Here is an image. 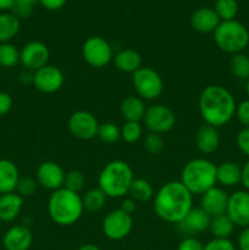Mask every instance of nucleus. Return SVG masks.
I'll list each match as a JSON object with an SVG mask.
<instances>
[{
    "label": "nucleus",
    "mask_w": 249,
    "mask_h": 250,
    "mask_svg": "<svg viewBox=\"0 0 249 250\" xmlns=\"http://www.w3.org/2000/svg\"><path fill=\"white\" fill-rule=\"evenodd\" d=\"M193 209V194L180 182L165 183L154 194V211L167 224H180Z\"/></svg>",
    "instance_id": "obj_1"
},
{
    "label": "nucleus",
    "mask_w": 249,
    "mask_h": 250,
    "mask_svg": "<svg viewBox=\"0 0 249 250\" xmlns=\"http://www.w3.org/2000/svg\"><path fill=\"white\" fill-rule=\"evenodd\" d=\"M202 119L212 127H224L236 116V100L228 89L219 84L207 85L198 100Z\"/></svg>",
    "instance_id": "obj_2"
},
{
    "label": "nucleus",
    "mask_w": 249,
    "mask_h": 250,
    "mask_svg": "<svg viewBox=\"0 0 249 250\" xmlns=\"http://www.w3.org/2000/svg\"><path fill=\"white\" fill-rule=\"evenodd\" d=\"M83 208L82 197L66 188H60L51 193L48 202V214L54 224L59 226H72L82 217Z\"/></svg>",
    "instance_id": "obj_3"
},
{
    "label": "nucleus",
    "mask_w": 249,
    "mask_h": 250,
    "mask_svg": "<svg viewBox=\"0 0 249 250\" xmlns=\"http://www.w3.org/2000/svg\"><path fill=\"white\" fill-rule=\"evenodd\" d=\"M134 176L131 166L124 160H112L104 166L98 178V187L107 198L119 199L128 194Z\"/></svg>",
    "instance_id": "obj_4"
},
{
    "label": "nucleus",
    "mask_w": 249,
    "mask_h": 250,
    "mask_svg": "<svg viewBox=\"0 0 249 250\" xmlns=\"http://www.w3.org/2000/svg\"><path fill=\"white\" fill-rule=\"evenodd\" d=\"M180 182L193 195H202L216 186V165L208 159H193L183 166Z\"/></svg>",
    "instance_id": "obj_5"
},
{
    "label": "nucleus",
    "mask_w": 249,
    "mask_h": 250,
    "mask_svg": "<svg viewBox=\"0 0 249 250\" xmlns=\"http://www.w3.org/2000/svg\"><path fill=\"white\" fill-rule=\"evenodd\" d=\"M212 34L217 48L231 55L242 53L249 45V31L237 20L221 21Z\"/></svg>",
    "instance_id": "obj_6"
},
{
    "label": "nucleus",
    "mask_w": 249,
    "mask_h": 250,
    "mask_svg": "<svg viewBox=\"0 0 249 250\" xmlns=\"http://www.w3.org/2000/svg\"><path fill=\"white\" fill-rule=\"evenodd\" d=\"M132 83L137 95L144 102L158 99L164 92V81L161 76L148 66H142L132 75Z\"/></svg>",
    "instance_id": "obj_7"
},
{
    "label": "nucleus",
    "mask_w": 249,
    "mask_h": 250,
    "mask_svg": "<svg viewBox=\"0 0 249 250\" xmlns=\"http://www.w3.org/2000/svg\"><path fill=\"white\" fill-rule=\"evenodd\" d=\"M82 58L92 67L102 68L114 59V53L109 42L103 37L93 36L83 43Z\"/></svg>",
    "instance_id": "obj_8"
},
{
    "label": "nucleus",
    "mask_w": 249,
    "mask_h": 250,
    "mask_svg": "<svg viewBox=\"0 0 249 250\" xmlns=\"http://www.w3.org/2000/svg\"><path fill=\"white\" fill-rule=\"evenodd\" d=\"M133 229V217L124 210L116 209L107 212L102 222L103 233L110 241H122L127 238Z\"/></svg>",
    "instance_id": "obj_9"
},
{
    "label": "nucleus",
    "mask_w": 249,
    "mask_h": 250,
    "mask_svg": "<svg viewBox=\"0 0 249 250\" xmlns=\"http://www.w3.org/2000/svg\"><path fill=\"white\" fill-rule=\"evenodd\" d=\"M143 121L149 132L164 134L170 132L175 127L176 115L166 105L155 104L146 107Z\"/></svg>",
    "instance_id": "obj_10"
},
{
    "label": "nucleus",
    "mask_w": 249,
    "mask_h": 250,
    "mask_svg": "<svg viewBox=\"0 0 249 250\" xmlns=\"http://www.w3.org/2000/svg\"><path fill=\"white\" fill-rule=\"evenodd\" d=\"M99 128V122L94 115L85 110L73 112L68 119V129L75 138L81 141H90L95 138Z\"/></svg>",
    "instance_id": "obj_11"
},
{
    "label": "nucleus",
    "mask_w": 249,
    "mask_h": 250,
    "mask_svg": "<svg viewBox=\"0 0 249 250\" xmlns=\"http://www.w3.org/2000/svg\"><path fill=\"white\" fill-rule=\"evenodd\" d=\"M65 82L62 71L54 65H46L32 75V83L37 90L45 94H51L61 89Z\"/></svg>",
    "instance_id": "obj_12"
},
{
    "label": "nucleus",
    "mask_w": 249,
    "mask_h": 250,
    "mask_svg": "<svg viewBox=\"0 0 249 250\" xmlns=\"http://www.w3.org/2000/svg\"><path fill=\"white\" fill-rule=\"evenodd\" d=\"M50 59L49 48L42 42H29L24 44L20 51V62L26 70L36 72L39 68L48 65Z\"/></svg>",
    "instance_id": "obj_13"
},
{
    "label": "nucleus",
    "mask_w": 249,
    "mask_h": 250,
    "mask_svg": "<svg viewBox=\"0 0 249 250\" xmlns=\"http://www.w3.org/2000/svg\"><path fill=\"white\" fill-rule=\"evenodd\" d=\"M226 214L234 226L249 227V192L248 190H236L228 195Z\"/></svg>",
    "instance_id": "obj_14"
},
{
    "label": "nucleus",
    "mask_w": 249,
    "mask_h": 250,
    "mask_svg": "<svg viewBox=\"0 0 249 250\" xmlns=\"http://www.w3.org/2000/svg\"><path fill=\"white\" fill-rule=\"evenodd\" d=\"M66 172L55 161H44L37 168L36 180L41 187L45 189L58 190L63 187Z\"/></svg>",
    "instance_id": "obj_15"
},
{
    "label": "nucleus",
    "mask_w": 249,
    "mask_h": 250,
    "mask_svg": "<svg viewBox=\"0 0 249 250\" xmlns=\"http://www.w3.org/2000/svg\"><path fill=\"white\" fill-rule=\"evenodd\" d=\"M227 203H228V195L222 188L212 187L209 190L202 194L200 199V209L204 210L210 217L219 216V215L226 214Z\"/></svg>",
    "instance_id": "obj_16"
},
{
    "label": "nucleus",
    "mask_w": 249,
    "mask_h": 250,
    "mask_svg": "<svg viewBox=\"0 0 249 250\" xmlns=\"http://www.w3.org/2000/svg\"><path fill=\"white\" fill-rule=\"evenodd\" d=\"M33 243V234L27 226L16 225L5 232L2 247L5 250H28Z\"/></svg>",
    "instance_id": "obj_17"
},
{
    "label": "nucleus",
    "mask_w": 249,
    "mask_h": 250,
    "mask_svg": "<svg viewBox=\"0 0 249 250\" xmlns=\"http://www.w3.org/2000/svg\"><path fill=\"white\" fill-rule=\"evenodd\" d=\"M211 217L200 208H193L185 216V219L177 224L178 229L182 233L193 236V234L202 233L209 229Z\"/></svg>",
    "instance_id": "obj_18"
},
{
    "label": "nucleus",
    "mask_w": 249,
    "mask_h": 250,
    "mask_svg": "<svg viewBox=\"0 0 249 250\" xmlns=\"http://www.w3.org/2000/svg\"><path fill=\"white\" fill-rule=\"evenodd\" d=\"M221 20L212 7H200L190 16V26L199 33H214Z\"/></svg>",
    "instance_id": "obj_19"
},
{
    "label": "nucleus",
    "mask_w": 249,
    "mask_h": 250,
    "mask_svg": "<svg viewBox=\"0 0 249 250\" xmlns=\"http://www.w3.org/2000/svg\"><path fill=\"white\" fill-rule=\"evenodd\" d=\"M195 146L203 154H212L220 146L219 128L204 124L195 133Z\"/></svg>",
    "instance_id": "obj_20"
},
{
    "label": "nucleus",
    "mask_w": 249,
    "mask_h": 250,
    "mask_svg": "<svg viewBox=\"0 0 249 250\" xmlns=\"http://www.w3.org/2000/svg\"><path fill=\"white\" fill-rule=\"evenodd\" d=\"M23 198L16 192L0 194V221H14L21 212Z\"/></svg>",
    "instance_id": "obj_21"
},
{
    "label": "nucleus",
    "mask_w": 249,
    "mask_h": 250,
    "mask_svg": "<svg viewBox=\"0 0 249 250\" xmlns=\"http://www.w3.org/2000/svg\"><path fill=\"white\" fill-rule=\"evenodd\" d=\"M19 181L17 166L7 159H0V194L15 192Z\"/></svg>",
    "instance_id": "obj_22"
},
{
    "label": "nucleus",
    "mask_w": 249,
    "mask_h": 250,
    "mask_svg": "<svg viewBox=\"0 0 249 250\" xmlns=\"http://www.w3.org/2000/svg\"><path fill=\"white\" fill-rule=\"evenodd\" d=\"M216 181L222 187H234L242 181V166L234 161H225L216 166Z\"/></svg>",
    "instance_id": "obj_23"
},
{
    "label": "nucleus",
    "mask_w": 249,
    "mask_h": 250,
    "mask_svg": "<svg viewBox=\"0 0 249 250\" xmlns=\"http://www.w3.org/2000/svg\"><path fill=\"white\" fill-rule=\"evenodd\" d=\"M115 67L124 73H132L142 67V56L133 49H122L112 59Z\"/></svg>",
    "instance_id": "obj_24"
},
{
    "label": "nucleus",
    "mask_w": 249,
    "mask_h": 250,
    "mask_svg": "<svg viewBox=\"0 0 249 250\" xmlns=\"http://www.w3.org/2000/svg\"><path fill=\"white\" fill-rule=\"evenodd\" d=\"M120 111L126 121L141 122L146 111L145 103L138 95H129L122 100Z\"/></svg>",
    "instance_id": "obj_25"
},
{
    "label": "nucleus",
    "mask_w": 249,
    "mask_h": 250,
    "mask_svg": "<svg viewBox=\"0 0 249 250\" xmlns=\"http://www.w3.org/2000/svg\"><path fill=\"white\" fill-rule=\"evenodd\" d=\"M20 20L11 12H1L0 14V44L9 43L11 39L19 34Z\"/></svg>",
    "instance_id": "obj_26"
},
{
    "label": "nucleus",
    "mask_w": 249,
    "mask_h": 250,
    "mask_svg": "<svg viewBox=\"0 0 249 250\" xmlns=\"http://www.w3.org/2000/svg\"><path fill=\"white\" fill-rule=\"evenodd\" d=\"M234 227L236 226L232 222V220L227 216V214H222L219 216L211 217L209 231L214 238L229 239L231 234L233 233Z\"/></svg>",
    "instance_id": "obj_27"
},
{
    "label": "nucleus",
    "mask_w": 249,
    "mask_h": 250,
    "mask_svg": "<svg viewBox=\"0 0 249 250\" xmlns=\"http://www.w3.org/2000/svg\"><path fill=\"white\" fill-rule=\"evenodd\" d=\"M128 195L137 203L149 202L154 198L153 186L144 178H134L128 189Z\"/></svg>",
    "instance_id": "obj_28"
},
{
    "label": "nucleus",
    "mask_w": 249,
    "mask_h": 250,
    "mask_svg": "<svg viewBox=\"0 0 249 250\" xmlns=\"http://www.w3.org/2000/svg\"><path fill=\"white\" fill-rule=\"evenodd\" d=\"M106 199L107 197L99 187L92 188L82 195L83 208L89 212H97L105 207Z\"/></svg>",
    "instance_id": "obj_29"
},
{
    "label": "nucleus",
    "mask_w": 249,
    "mask_h": 250,
    "mask_svg": "<svg viewBox=\"0 0 249 250\" xmlns=\"http://www.w3.org/2000/svg\"><path fill=\"white\" fill-rule=\"evenodd\" d=\"M229 71L238 80H249V56L248 54L238 53L232 55L229 60Z\"/></svg>",
    "instance_id": "obj_30"
},
{
    "label": "nucleus",
    "mask_w": 249,
    "mask_h": 250,
    "mask_svg": "<svg viewBox=\"0 0 249 250\" xmlns=\"http://www.w3.org/2000/svg\"><path fill=\"white\" fill-rule=\"evenodd\" d=\"M214 10L221 21L236 20L238 14V2L237 0H215Z\"/></svg>",
    "instance_id": "obj_31"
},
{
    "label": "nucleus",
    "mask_w": 249,
    "mask_h": 250,
    "mask_svg": "<svg viewBox=\"0 0 249 250\" xmlns=\"http://www.w3.org/2000/svg\"><path fill=\"white\" fill-rule=\"evenodd\" d=\"M20 62V50L9 42L0 44V66L5 68L15 67Z\"/></svg>",
    "instance_id": "obj_32"
},
{
    "label": "nucleus",
    "mask_w": 249,
    "mask_h": 250,
    "mask_svg": "<svg viewBox=\"0 0 249 250\" xmlns=\"http://www.w3.org/2000/svg\"><path fill=\"white\" fill-rule=\"evenodd\" d=\"M97 137L104 143L114 144L121 139V128L114 122H105L99 125Z\"/></svg>",
    "instance_id": "obj_33"
},
{
    "label": "nucleus",
    "mask_w": 249,
    "mask_h": 250,
    "mask_svg": "<svg viewBox=\"0 0 249 250\" xmlns=\"http://www.w3.org/2000/svg\"><path fill=\"white\" fill-rule=\"evenodd\" d=\"M85 177L84 173L80 170H71L66 172L65 181H63V188L67 190H71L73 193L80 194L81 190L84 188Z\"/></svg>",
    "instance_id": "obj_34"
},
{
    "label": "nucleus",
    "mask_w": 249,
    "mask_h": 250,
    "mask_svg": "<svg viewBox=\"0 0 249 250\" xmlns=\"http://www.w3.org/2000/svg\"><path fill=\"white\" fill-rule=\"evenodd\" d=\"M143 128H142L141 122L126 121L121 127V138L126 143H137L142 138Z\"/></svg>",
    "instance_id": "obj_35"
},
{
    "label": "nucleus",
    "mask_w": 249,
    "mask_h": 250,
    "mask_svg": "<svg viewBox=\"0 0 249 250\" xmlns=\"http://www.w3.org/2000/svg\"><path fill=\"white\" fill-rule=\"evenodd\" d=\"M164 146H165V143H164L161 134L149 132L144 138V148H145L146 153H149L150 155H159L164 150Z\"/></svg>",
    "instance_id": "obj_36"
},
{
    "label": "nucleus",
    "mask_w": 249,
    "mask_h": 250,
    "mask_svg": "<svg viewBox=\"0 0 249 250\" xmlns=\"http://www.w3.org/2000/svg\"><path fill=\"white\" fill-rule=\"evenodd\" d=\"M38 182L37 180L32 177H20L19 183H17V187L15 192L19 195H21L22 198L26 197H32L33 194H36L37 189H38Z\"/></svg>",
    "instance_id": "obj_37"
},
{
    "label": "nucleus",
    "mask_w": 249,
    "mask_h": 250,
    "mask_svg": "<svg viewBox=\"0 0 249 250\" xmlns=\"http://www.w3.org/2000/svg\"><path fill=\"white\" fill-rule=\"evenodd\" d=\"M33 6L34 5L32 4H27V2L20 1V0H15L14 5L10 9V12L14 16H16L19 20L28 19L33 14Z\"/></svg>",
    "instance_id": "obj_38"
},
{
    "label": "nucleus",
    "mask_w": 249,
    "mask_h": 250,
    "mask_svg": "<svg viewBox=\"0 0 249 250\" xmlns=\"http://www.w3.org/2000/svg\"><path fill=\"white\" fill-rule=\"evenodd\" d=\"M204 250H237L236 246L229 239L214 238L204 244Z\"/></svg>",
    "instance_id": "obj_39"
},
{
    "label": "nucleus",
    "mask_w": 249,
    "mask_h": 250,
    "mask_svg": "<svg viewBox=\"0 0 249 250\" xmlns=\"http://www.w3.org/2000/svg\"><path fill=\"white\" fill-rule=\"evenodd\" d=\"M236 144L239 151L249 158V127H244L238 132L236 137Z\"/></svg>",
    "instance_id": "obj_40"
},
{
    "label": "nucleus",
    "mask_w": 249,
    "mask_h": 250,
    "mask_svg": "<svg viewBox=\"0 0 249 250\" xmlns=\"http://www.w3.org/2000/svg\"><path fill=\"white\" fill-rule=\"evenodd\" d=\"M236 116L244 127H249V99L243 100L237 105Z\"/></svg>",
    "instance_id": "obj_41"
},
{
    "label": "nucleus",
    "mask_w": 249,
    "mask_h": 250,
    "mask_svg": "<svg viewBox=\"0 0 249 250\" xmlns=\"http://www.w3.org/2000/svg\"><path fill=\"white\" fill-rule=\"evenodd\" d=\"M177 250H204V244L193 236H188L180 242Z\"/></svg>",
    "instance_id": "obj_42"
},
{
    "label": "nucleus",
    "mask_w": 249,
    "mask_h": 250,
    "mask_svg": "<svg viewBox=\"0 0 249 250\" xmlns=\"http://www.w3.org/2000/svg\"><path fill=\"white\" fill-rule=\"evenodd\" d=\"M12 107V98L9 93L0 92V117L9 114Z\"/></svg>",
    "instance_id": "obj_43"
},
{
    "label": "nucleus",
    "mask_w": 249,
    "mask_h": 250,
    "mask_svg": "<svg viewBox=\"0 0 249 250\" xmlns=\"http://www.w3.org/2000/svg\"><path fill=\"white\" fill-rule=\"evenodd\" d=\"M38 1L41 2L44 9L49 10V11H58L65 6L67 0H38Z\"/></svg>",
    "instance_id": "obj_44"
},
{
    "label": "nucleus",
    "mask_w": 249,
    "mask_h": 250,
    "mask_svg": "<svg viewBox=\"0 0 249 250\" xmlns=\"http://www.w3.org/2000/svg\"><path fill=\"white\" fill-rule=\"evenodd\" d=\"M237 246L239 250H249V227L243 229V231L239 233Z\"/></svg>",
    "instance_id": "obj_45"
},
{
    "label": "nucleus",
    "mask_w": 249,
    "mask_h": 250,
    "mask_svg": "<svg viewBox=\"0 0 249 250\" xmlns=\"http://www.w3.org/2000/svg\"><path fill=\"white\" fill-rule=\"evenodd\" d=\"M120 209L124 210V211L127 212V214L132 215L137 209V202L132 199V198H127V199H124V202L121 203Z\"/></svg>",
    "instance_id": "obj_46"
},
{
    "label": "nucleus",
    "mask_w": 249,
    "mask_h": 250,
    "mask_svg": "<svg viewBox=\"0 0 249 250\" xmlns=\"http://www.w3.org/2000/svg\"><path fill=\"white\" fill-rule=\"evenodd\" d=\"M241 183L243 185L244 189L249 192V160L242 166V181Z\"/></svg>",
    "instance_id": "obj_47"
},
{
    "label": "nucleus",
    "mask_w": 249,
    "mask_h": 250,
    "mask_svg": "<svg viewBox=\"0 0 249 250\" xmlns=\"http://www.w3.org/2000/svg\"><path fill=\"white\" fill-rule=\"evenodd\" d=\"M15 0H0V11H6L11 9Z\"/></svg>",
    "instance_id": "obj_48"
},
{
    "label": "nucleus",
    "mask_w": 249,
    "mask_h": 250,
    "mask_svg": "<svg viewBox=\"0 0 249 250\" xmlns=\"http://www.w3.org/2000/svg\"><path fill=\"white\" fill-rule=\"evenodd\" d=\"M77 250H100V248L98 246H95V244L88 243V244H84V246L80 247Z\"/></svg>",
    "instance_id": "obj_49"
},
{
    "label": "nucleus",
    "mask_w": 249,
    "mask_h": 250,
    "mask_svg": "<svg viewBox=\"0 0 249 250\" xmlns=\"http://www.w3.org/2000/svg\"><path fill=\"white\" fill-rule=\"evenodd\" d=\"M20 1H23V2H27V4L34 5L37 1H38V0H20Z\"/></svg>",
    "instance_id": "obj_50"
},
{
    "label": "nucleus",
    "mask_w": 249,
    "mask_h": 250,
    "mask_svg": "<svg viewBox=\"0 0 249 250\" xmlns=\"http://www.w3.org/2000/svg\"><path fill=\"white\" fill-rule=\"evenodd\" d=\"M246 92H247V95H248V99H249V80H247V83H246Z\"/></svg>",
    "instance_id": "obj_51"
},
{
    "label": "nucleus",
    "mask_w": 249,
    "mask_h": 250,
    "mask_svg": "<svg viewBox=\"0 0 249 250\" xmlns=\"http://www.w3.org/2000/svg\"><path fill=\"white\" fill-rule=\"evenodd\" d=\"M248 56H249V45H248Z\"/></svg>",
    "instance_id": "obj_52"
}]
</instances>
